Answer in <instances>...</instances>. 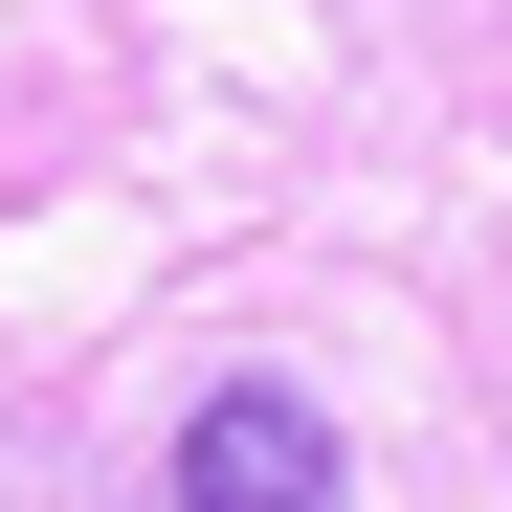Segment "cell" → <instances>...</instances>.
<instances>
[{
  "mask_svg": "<svg viewBox=\"0 0 512 512\" xmlns=\"http://www.w3.org/2000/svg\"><path fill=\"white\" fill-rule=\"evenodd\" d=\"M334 401H290V379H223L201 423H179V512H334Z\"/></svg>",
  "mask_w": 512,
  "mask_h": 512,
  "instance_id": "obj_1",
  "label": "cell"
}]
</instances>
